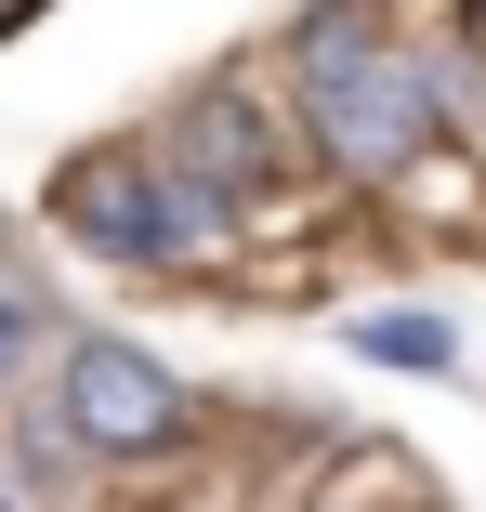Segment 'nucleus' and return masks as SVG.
Instances as JSON below:
<instances>
[{"label": "nucleus", "mask_w": 486, "mask_h": 512, "mask_svg": "<svg viewBox=\"0 0 486 512\" xmlns=\"http://www.w3.org/2000/svg\"><path fill=\"white\" fill-rule=\"evenodd\" d=\"M303 119L342 171H395L434 132V66L395 53L381 27H355V14H329V27H303Z\"/></svg>", "instance_id": "1"}, {"label": "nucleus", "mask_w": 486, "mask_h": 512, "mask_svg": "<svg viewBox=\"0 0 486 512\" xmlns=\"http://www.w3.org/2000/svg\"><path fill=\"white\" fill-rule=\"evenodd\" d=\"M224 211H237V184H211V171H145V158H79L66 171V224L119 263H211Z\"/></svg>", "instance_id": "2"}, {"label": "nucleus", "mask_w": 486, "mask_h": 512, "mask_svg": "<svg viewBox=\"0 0 486 512\" xmlns=\"http://www.w3.org/2000/svg\"><path fill=\"white\" fill-rule=\"evenodd\" d=\"M53 421H66V447L79 460H171L184 434H198V407H184V381L158 368V355H132V342H66V381H53Z\"/></svg>", "instance_id": "3"}, {"label": "nucleus", "mask_w": 486, "mask_h": 512, "mask_svg": "<svg viewBox=\"0 0 486 512\" xmlns=\"http://www.w3.org/2000/svg\"><path fill=\"white\" fill-rule=\"evenodd\" d=\"M184 171H211V184H237V197L263 184V119L237 106V92H211V106L184 119Z\"/></svg>", "instance_id": "4"}, {"label": "nucleus", "mask_w": 486, "mask_h": 512, "mask_svg": "<svg viewBox=\"0 0 486 512\" xmlns=\"http://www.w3.org/2000/svg\"><path fill=\"white\" fill-rule=\"evenodd\" d=\"M355 355L368 368H460V329L434 302H381V316H355Z\"/></svg>", "instance_id": "5"}, {"label": "nucleus", "mask_w": 486, "mask_h": 512, "mask_svg": "<svg viewBox=\"0 0 486 512\" xmlns=\"http://www.w3.org/2000/svg\"><path fill=\"white\" fill-rule=\"evenodd\" d=\"M27 355H40V302L0 289V381H27Z\"/></svg>", "instance_id": "6"}, {"label": "nucleus", "mask_w": 486, "mask_h": 512, "mask_svg": "<svg viewBox=\"0 0 486 512\" xmlns=\"http://www.w3.org/2000/svg\"><path fill=\"white\" fill-rule=\"evenodd\" d=\"M0 27H14V0H0Z\"/></svg>", "instance_id": "7"}]
</instances>
